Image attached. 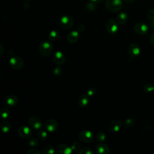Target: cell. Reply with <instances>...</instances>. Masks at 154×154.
<instances>
[{
    "label": "cell",
    "instance_id": "1",
    "mask_svg": "<svg viewBox=\"0 0 154 154\" xmlns=\"http://www.w3.org/2000/svg\"><path fill=\"white\" fill-rule=\"evenodd\" d=\"M123 7L122 0H106L105 7L107 10L112 12L119 11Z\"/></svg>",
    "mask_w": 154,
    "mask_h": 154
},
{
    "label": "cell",
    "instance_id": "2",
    "mask_svg": "<svg viewBox=\"0 0 154 154\" xmlns=\"http://www.w3.org/2000/svg\"><path fill=\"white\" fill-rule=\"evenodd\" d=\"M53 49V45L51 42L43 41L40 43L38 48L40 53L42 56L48 57L52 52Z\"/></svg>",
    "mask_w": 154,
    "mask_h": 154
},
{
    "label": "cell",
    "instance_id": "3",
    "mask_svg": "<svg viewBox=\"0 0 154 154\" xmlns=\"http://www.w3.org/2000/svg\"><path fill=\"white\" fill-rule=\"evenodd\" d=\"M73 24V20L71 16L67 14L63 15L59 19V25L63 29H69L71 28Z\"/></svg>",
    "mask_w": 154,
    "mask_h": 154
},
{
    "label": "cell",
    "instance_id": "4",
    "mask_svg": "<svg viewBox=\"0 0 154 154\" xmlns=\"http://www.w3.org/2000/svg\"><path fill=\"white\" fill-rule=\"evenodd\" d=\"M105 27L110 34H116L119 29V26L118 23L112 19H108L105 23Z\"/></svg>",
    "mask_w": 154,
    "mask_h": 154
},
{
    "label": "cell",
    "instance_id": "5",
    "mask_svg": "<svg viewBox=\"0 0 154 154\" xmlns=\"http://www.w3.org/2000/svg\"><path fill=\"white\" fill-rule=\"evenodd\" d=\"M9 65L14 70L20 69L24 64V61L23 59L18 56H15L11 57L9 60Z\"/></svg>",
    "mask_w": 154,
    "mask_h": 154
},
{
    "label": "cell",
    "instance_id": "6",
    "mask_svg": "<svg viewBox=\"0 0 154 154\" xmlns=\"http://www.w3.org/2000/svg\"><path fill=\"white\" fill-rule=\"evenodd\" d=\"M18 102V97L14 94L7 95L4 100V103L7 108H12L16 106Z\"/></svg>",
    "mask_w": 154,
    "mask_h": 154
},
{
    "label": "cell",
    "instance_id": "7",
    "mask_svg": "<svg viewBox=\"0 0 154 154\" xmlns=\"http://www.w3.org/2000/svg\"><path fill=\"white\" fill-rule=\"evenodd\" d=\"M79 140L85 143H90L93 140V134L88 130H84L81 131L78 134Z\"/></svg>",
    "mask_w": 154,
    "mask_h": 154
},
{
    "label": "cell",
    "instance_id": "8",
    "mask_svg": "<svg viewBox=\"0 0 154 154\" xmlns=\"http://www.w3.org/2000/svg\"><path fill=\"white\" fill-rule=\"evenodd\" d=\"M134 30L138 34L144 35L148 32L149 26L145 23L138 22L134 25Z\"/></svg>",
    "mask_w": 154,
    "mask_h": 154
},
{
    "label": "cell",
    "instance_id": "9",
    "mask_svg": "<svg viewBox=\"0 0 154 154\" xmlns=\"http://www.w3.org/2000/svg\"><path fill=\"white\" fill-rule=\"evenodd\" d=\"M29 125L35 130L40 129L43 127V123L41 119L35 116H31L28 120Z\"/></svg>",
    "mask_w": 154,
    "mask_h": 154
},
{
    "label": "cell",
    "instance_id": "10",
    "mask_svg": "<svg viewBox=\"0 0 154 154\" xmlns=\"http://www.w3.org/2000/svg\"><path fill=\"white\" fill-rule=\"evenodd\" d=\"M52 60L55 64L57 65H62L66 61V57L64 54L60 51H55L52 55Z\"/></svg>",
    "mask_w": 154,
    "mask_h": 154
},
{
    "label": "cell",
    "instance_id": "11",
    "mask_svg": "<svg viewBox=\"0 0 154 154\" xmlns=\"http://www.w3.org/2000/svg\"><path fill=\"white\" fill-rule=\"evenodd\" d=\"M58 122L54 119H49L45 123V128L47 132H54L58 128Z\"/></svg>",
    "mask_w": 154,
    "mask_h": 154
},
{
    "label": "cell",
    "instance_id": "12",
    "mask_svg": "<svg viewBox=\"0 0 154 154\" xmlns=\"http://www.w3.org/2000/svg\"><path fill=\"white\" fill-rule=\"evenodd\" d=\"M17 132L22 138H29L32 135L31 129L26 126H20L17 129Z\"/></svg>",
    "mask_w": 154,
    "mask_h": 154
},
{
    "label": "cell",
    "instance_id": "13",
    "mask_svg": "<svg viewBox=\"0 0 154 154\" xmlns=\"http://www.w3.org/2000/svg\"><path fill=\"white\" fill-rule=\"evenodd\" d=\"M128 52L131 57L135 58L138 57L140 54V48L136 43H131L128 48Z\"/></svg>",
    "mask_w": 154,
    "mask_h": 154
},
{
    "label": "cell",
    "instance_id": "14",
    "mask_svg": "<svg viewBox=\"0 0 154 154\" xmlns=\"http://www.w3.org/2000/svg\"><path fill=\"white\" fill-rule=\"evenodd\" d=\"M57 152L58 154H72L73 150L71 147L61 144L57 147Z\"/></svg>",
    "mask_w": 154,
    "mask_h": 154
},
{
    "label": "cell",
    "instance_id": "15",
    "mask_svg": "<svg viewBox=\"0 0 154 154\" xmlns=\"http://www.w3.org/2000/svg\"><path fill=\"white\" fill-rule=\"evenodd\" d=\"M79 32L78 31H70L67 36V40L71 44L76 43L79 38Z\"/></svg>",
    "mask_w": 154,
    "mask_h": 154
},
{
    "label": "cell",
    "instance_id": "16",
    "mask_svg": "<svg viewBox=\"0 0 154 154\" xmlns=\"http://www.w3.org/2000/svg\"><path fill=\"white\" fill-rule=\"evenodd\" d=\"M96 151L97 154H109V148L106 144L103 143H99L96 146Z\"/></svg>",
    "mask_w": 154,
    "mask_h": 154
},
{
    "label": "cell",
    "instance_id": "17",
    "mask_svg": "<svg viewBox=\"0 0 154 154\" xmlns=\"http://www.w3.org/2000/svg\"><path fill=\"white\" fill-rule=\"evenodd\" d=\"M90 99L87 94H81L78 99V103L79 106L81 108H85L89 104Z\"/></svg>",
    "mask_w": 154,
    "mask_h": 154
},
{
    "label": "cell",
    "instance_id": "18",
    "mask_svg": "<svg viewBox=\"0 0 154 154\" xmlns=\"http://www.w3.org/2000/svg\"><path fill=\"white\" fill-rule=\"evenodd\" d=\"M109 129L112 132H119L122 127V123L119 120H114L111 122L109 124Z\"/></svg>",
    "mask_w": 154,
    "mask_h": 154
},
{
    "label": "cell",
    "instance_id": "19",
    "mask_svg": "<svg viewBox=\"0 0 154 154\" xmlns=\"http://www.w3.org/2000/svg\"><path fill=\"white\" fill-rule=\"evenodd\" d=\"M128 14L125 12H120L119 13L116 17V19L117 22L119 24H124L128 20Z\"/></svg>",
    "mask_w": 154,
    "mask_h": 154
},
{
    "label": "cell",
    "instance_id": "20",
    "mask_svg": "<svg viewBox=\"0 0 154 154\" xmlns=\"http://www.w3.org/2000/svg\"><path fill=\"white\" fill-rule=\"evenodd\" d=\"M1 128L3 133H8L11 129V124L8 121H4L1 124Z\"/></svg>",
    "mask_w": 154,
    "mask_h": 154
},
{
    "label": "cell",
    "instance_id": "21",
    "mask_svg": "<svg viewBox=\"0 0 154 154\" xmlns=\"http://www.w3.org/2000/svg\"><path fill=\"white\" fill-rule=\"evenodd\" d=\"M59 36H60V34L58 31L56 30H52L49 32L48 35V38L50 41L54 42L59 38Z\"/></svg>",
    "mask_w": 154,
    "mask_h": 154
},
{
    "label": "cell",
    "instance_id": "22",
    "mask_svg": "<svg viewBox=\"0 0 154 154\" xmlns=\"http://www.w3.org/2000/svg\"><path fill=\"white\" fill-rule=\"evenodd\" d=\"M28 144L31 147H36L39 145V142L35 137H30L28 140Z\"/></svg>",
    "mask_w": 154,
    "mask_h": 154
},
{
    "label": "cell",
    "instance_id": "23",
    "mask_svg": "<svg viewBox=\"0 0 154 154\" xmlns=\"http://www.w3.org/2000/svg\"><path fill=\"white\" fill-rule=\"evenodd\" d=\"M55 150L52 146L49 145L46 146L43 150V154H54Z\"/></svg>",
    "mask_w": 154,
    "mask_h": 154
},
{
    "label": "cell",
    "instance_id": "24",
    "mask_svg": "<svg viewBox=\"0 0 154 154\" xmlns=\"http://www.w3.org/2000/svg\"><path fill=\"white\" fill-rule=\"evenodd\" d=\"M78 154H94V153L90 147H84L80 149Z\"/></svg>",
    "mask_w": 154,
    "mask_h": 154
},
{
    "label": "cell",
    "instance_id": "25",
    "mask_svg": "<svg viewBox=\"0 0 154 154\" xmlns=\"http://www.w3.org/2000/svg\"><path fill=\"white\" fill-rule=\"evenodd\" d=\"M1 115L3 119H7L10 116V111L7 108H2L1 110Z\"/></svg>",
    "mask_w": 154,
    "mask_h": 154
},
{
    "label": "cell",
    "instance_id": "26",
    "mask_svg": "<svg viewBox=\"0 0 154 154\" xmlns=\"http://www.w3.org/2000/svg\"><path fill=\"white\" fill-rule=\"evenodd\" d=\"M48 132L46 131H43V130H40L38 131L37 134L38 138L40 140H45L48 137Z\"/></svg>",
    "mask_w": 154,
    "mask_h": 154
},
{
    "label": "cell",
    "instance_id": "27",
    "mask_svg": "<svg viewBox=\"0 0 154 154\" xmlns=\"http://www.w3.org/2000/svg\"><path fill=\"white\" fill-rule=\"evenodd\" d=\"M106 135L103 132H99L96 135V139L100 143H103L106 140Z\"/></svg>",
    "mask_w": 154,
    "mask_h": 154
},
{
    "label": "cell",
    "instance_id": "28",
    "mask_svg": "<svg viewBox=\"0 0 154 154\" xmlns=\"http://www.w3.org/2000/svg\"><path fill=\"white\" fill-rule=\"evenodd\" d=\"M144 91L147 93H152V91H154L153 85L151 84H146L144 87Z\"/></svg>",
    "mask_w": 154,
    "mask_h": 154
},
{
    "label": "cell",
    "instance_id": "29",
    "mask_svg": "<svg viewBox=\"0 0 154 154\" xmlns=\"http://www.w3.org/2000/svg\"><path fill=\"white\" fill-rule=\"evenodd\" d=\"M81 143L79 142H76V141L73 143L71 145V147H72L73 151L79 150L81 149Z\"/></svg>",
    "mask_w": 154,
    "mask_h": 154
},
{
    "label": "cell",
    "instance_id": "30",
    "mask_svg": "<svg viewBox=\"0 0 154 154\" xmlns=\"http://www.w3.org/2000/svg\"><path fill=\"white\" fill-rule=\"evenodd\" d=\"M53 73L56 76H60L63 73V69L60 66H57L54 69Z\"/></svg>",
    "mask_w": 154,
    "mask_h": 154
},
{
    "label": "cell",
    "instance_id": "31",
    "mask_svg": "<svg viewBox=\"0 0 154 154\" xmlns=\"http://www.w3.org/2000/svg\"><path fill=\"white\" fill-rule=\"evenodd\" d=\"M86 7L88 8V10H89L90 11H93L97 8V6H96V4L93 3L92 2H87V4H86Z\"/></svg>",
    "mask_w": 154,
    "mask_h": 154
},
{
    "label": "cell",
    "instance_id": "32",
    "mask_svg": "<svg viewBox=\"0 0 154 154\" xmlns=\"http://www.w3.org/2000/svg\"><path fill=\"white\" fill-rule=\"evenodd\" d=\"M134 124H135V122H134V120H132L131 119H128L125 121V125L126 127H131V126H134Z\"/></svg>",
    "mask_w": 154,
    "mask_h": 154
},
{
    "label": "cell",
    "instance_id": "33",
    "mask_svg": "<svg viewBox=\"0 0 154 154\" xmlns=\"http://www.w3.org/2000/svg\"><path fill=\"white\" fill-rule=\"evenodd\" d=\"M147 17L152 21L154 20V8L150 9L148 11L147 14Z\"/></svg>",
    "mask_w": 154,
    "mask_h": 154
},
{
    "label": "cell",
    "instance_id": "34",
    "mask_svg": "<svg viewBox=\"0 0 154 154\" xmlns=\"http://www.w3.org/2000/svg\"><path fill=\"white\" fill-rule=\"evenodd\" d=\"M27 154H42V153L39 150H37L34 148H32L28 150Z\"/></svg>",
    "mask_w": 154,
    "mask_h": 154
},
{
    "label": "cell",
    "instance_id": "35",
    "mask_svg": "<svg viewBox=\"0 0 154 154\" xmlns=\"http://www.w3.org/2000/svg\"><path fill=\"white\" fill-rule=\"evenodd\" d=\"M96 90L94 88H90L87 91V94L88 96H93L96 94Z\"/></svg>",
    "mask_w": 154,
    "mask_h": 154
},
{
    "label": "cell",
    "instance_id": "36",
    "mask_svg": "<svg viewBox=\"0 0 154 154\" xmlns=\"http://www.w3.org/2000/svg\"><path fill=\"white\" fill-rule=\"evenodd\" d=\"M85 29V26L84 25H79L78 26V29H77V31L79 32H82L84 31Z\"/></svg>",
    "mask_w": 154,
    "mask_h": 154
},
{
    "label": "cell",
    "instance_id": "37",
    "mask_svg": "<svg viewBox=\"0 0 154 154\" xmlns=\"http://www.w3.org/2000/svg\"><path fill=\"white\" fill-rule=\"evenodd\" d=\"M150 43L154 46V33L152 34L150 37Z\"/></svg>",
    "mask_w": 154,
    "mask_h": 154
},
{
    "label": "cell",
    "instance_id": "38",
    "mask_svg": "<svg viewBox=\"0 0 154 154\" xmlns=\"http://www.w3.org/2000/svg\"><path fill=\"white\" fill-rule=\"evenodd\" d=\"M104 0H90L91 2H93V3H95V4H99V3H100L102 2V1H103Z\"/></svg>",
    "mask_w": 154,
    "mask_h": 154
},
{
    "label": "cell",
    "instance_id": "39",
    "mask_svg": "<svg viewBox=\"0 0 154 154\" xmlns=\"http://www.w3.org/2000/svg\"><path fill=\"white\" fill-rule=\"evenodd\" d=\"M150 28H152V29H154V20L152 21V22L150 23Z\"/></svg>",
    "mask_w": 154,
    "mask_h": 154
},
{
    "label": "cell",
    "instance_id": "40",
    "mask_svg": "<svg viewBox=\"0 0 154 154\" xmlns=\"http://www.w3.org/2000/svg\"><path fill=\"white\" fill-rule=\"evenodd\" d=\"M123 1H125V2H127V3H132L134 1V0H123Z\"/></svg>",
    "mask_w": 154,
    "mask_h": 154
},
{
    "label": "cell",
    "instance_id": "41",
    "mask_svg": "<svg viewBox=\"0 0 154 154\" xmlns=\"http://www.w3.org/2000/svg\"><path fill=\"white\" fill-rule=\"evenodd\" d=\"M26 1H31V0H26Z\"/></svg>",
    "mask_w": 154,
    "mask_h": 154
},
{
    "label": "cell",
    "instance_id": "42",
    "mask_svg": "<svg viewBox=\"0 0 154 154\" xmlns=\"http://www.w3.org/2000/svg\"><path fill=\"white\" fill-rule=\"evenodd\" d=\"M153 89H154V86H153Z\"/></svg>",
    "mask_w": 154,
    "mask_h": 154
}]
</instances>
